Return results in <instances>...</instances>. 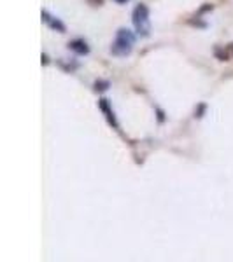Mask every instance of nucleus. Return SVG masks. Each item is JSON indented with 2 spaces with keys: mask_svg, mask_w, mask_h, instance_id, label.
<instances>
[{
  "mask_svg": "<svg viewBox=\"0 0 233 262\" xmlns=\"http://www.w3.org/2000/svg\"><path fill=\"white\" fill-rule=\"evenodd\" d=\"M41 16H42V21H44V23L48 25V27L51 28V30H54V32H60V33H63V32L67 30V27H65V25H63L62 21L58 19V18H54L53 14H49V12L46 11V9H42V11H41Z\"/></svg>",
  "mask_w": 233,
  "mask_h": 262,
  "instance_id": "7ed1b4c3",
  "label": "nucleus"
},
{
  "mask_svg": "<svg viewBox=\"0 0 233 262\" xmlns=\"http://www.w3.org/2000/svg\"><path fill=\"white\" fill-rule=\"evenodd\" d=\"M69 48L74 51L75 54H81V56H84V54L90 53V48H88V44L84 42L83 39H74L69 42Z\"/></svg>",
  "mask_w": 233,
  "mask_h": 262,
  "instance_id": "39448f33",
  "label": "nucleus"
},
{
  "mask_svg": "<svg viewBox=\"0 0 233 262\" xmlns=\"http://www.w3.org/2000/svg\"><path fill=\"white\" fill-rule=\"evenodd\" d=\"M99 107H100V111L105 114V119L109 121V124L114 126V128H120L118 126V121H116V117H114V112H112V108H111V105H109V100H105V98H102L99 101Z\"/></svg>",
  "mask_w": 233,
  "mask_h": 262,
  "instance_id": "20e7f679",
  "label": "nucleus"
},
{
  "mask_svg": "<svg viewBox=\"0 0 233 262\" xmlns=\"http://www.w3.org/2000/svg\"><path fill=\"white\" fill-rule=\"evenodd\" d=\"M95 90H96V91H105V90H109V82H107V81H96V82H95Z\"/></svg>",
  "mask_w": 233,
  "mask_h": 262,
  "instance_id": "423d86ee",
  "label": "nucleus"
},
{
  "mask_svg": "<svg viewBox=\"0 0 233 262\" xmlns=\"http://www.w3.org/2000/svg\"><path fill=\"white\" fill-rule=\"evenodd\" d=\"M132 21L137 33L141 37H149L151 33V19H149V9H147L146 4H139L133 9Z\"/></svg>",
  "mask_w": 233,
  "mask_h": 262,
  "instance_id": "f03ea898",
  "label": "nucleus"
},
{
  "mask_svg": "<svg viewBox=\"0 0 233 262\" xmlns=\"http://www.w3.org/2000/svg\"><path fill=\"white\" fill-rule=\"evenodd\" d=\"M114 2H118V4H126L128 0H114Z\"/></svg>",
  "mask_w": 233,
  "mask_h": 262,
  "instance_id": "0eeeda50",
  "label": "nucleus"
},
{
  "mask_svg": "<svg viewBox=\"0 0 233 262\" xmlns=\"http://www.w3.org/2000/svg\"><path fill=\"white\" fill-rule=\"evenodd\" d=\"M135 46V35L128 28H120L116 32V39L111 46V53L118 58H126L133 51Z\"/></svg>",
  "mask_w": 233,
  "mask_h": 262,
  "instance_id": "f257e3e1",
  "label": "nucleus"
}]
</instances>
